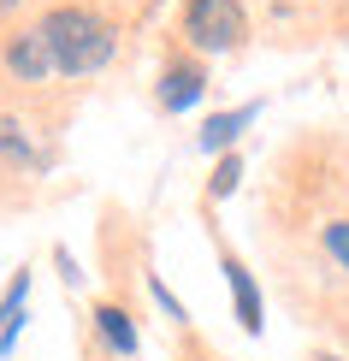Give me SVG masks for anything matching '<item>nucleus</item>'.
Segmentation results:
<instances>
[{
  "mask_svg": "<svg viewBox=\"0 0 349 361\" xmlns=\"http://www.w3.org/2000/svg\"><path fill=\"white\" fill-rule=\"evenodd\" d=\"M6 6H18V0H0V12H6Z\"/></svg>",
  "mask_w": 349,
  "mask_h": 361,
  "instance_id": "obj_12",
  "label": "nucleus"
},
{
  "mask_svg": "<svg viewBox=\"0 0 349 361\" xmlns=\"http://www.w3.org/2000/svg\"><path fill=\"white\" fill-rule=\"evenodd\" d=\"M184 36L207 54H225L243 42V6L237 0H190L184 6Z\"/></svg>",
  "mask_w": 349,
  "mask_h": 361,
  "instance_id": "obj_2",
  "label": "nucleus"
},
{
  "mask_svg": "<svg viewBox=\"0 0 349 361\" xmlns=\"http://www.w3.org/2000/svg\"><path fill=\"white\" fill-rule=\"evenodd\" d=\"M42 48H48L54 71H71V78H83V71H101L113 59V24L95 18V12L83 6H59L48 12V18L36 24Z\"/></svg>",
  "mask_w": 349,
  "mask_h": 361,
  "instance_id": "obj_1",
  "label": "nucleus"
},
{
  "mask_svg": "<svg viewBox=\"0 0 349 361\" xmlns=\"http://www.w3.org/2000/svg\"><path fill=\"white\" fill-rule=\"evenodd\" d=\"M225 279H231V296H237V320H243V332H261V296H255V279L243 273L237 261H225Z\"/></svg>",
  "mask_w": 349,
  "mask_h": 361,
  "instance_id": "obj_5",
  "label": "nucleus"
},
{
  "mask_svg": "<svg viewBox=\"0 0 349 361\" xmlns=\"http://www.w3.org/2000/svg\"><path fill=\"white\" fill-rule=\"evenodd\" d=\"M326 361H338V355H326Z\"/></svg>",
  "mask_w": 349,
  "mask_h": 361,
  "instance_id": "obj_13",
  "label": "nucleus"
},
{
  "mask_svg": "<svg viewBox=\"0 0 349 361\" xmlns=\"http://www.w3.org/2000/svg\"><path fill=\"white\" fill-rule=\"evenodd\" d=\"M6 66L18 71L24 83H36V78H48V71H54V59H48V48H42V36H36V30H24V36L6 48Z\"/></svg>",
  "mask_w": 349,
  "mask_h": 361,
  "instance_id": "obj_3",
  "label": "nucleus"
},
{
  "mask_svg": "<svg viewBox=\"0 0 349 361\" xmlns=\"http://www.w3.org/2000/svg\"><path fill=\"white\" fill-rule=\"evenodd\" d=\"M326 249L338 255V261L349 267V225H326Z\"/></svg>",
  "mask_w": 349,
  "mask_h": 361,
  "instance_id": "obj_10",
  "label": "nucleus"
},
{
  "mask_svg": "<svg viewBox=\"0 0 349 361\" xmlns=\"http://www.w3.org/2000/svg\"><path fill=\"white\" fill-rule=\"evenodd\" d=\"M24 296H30V273H18V279H12V290L6 296H0V355H6L12 350V338H18V314H24Z\"/></svg>",
  "mask_w": 349,
  "mask_h": 361,
  "instance_id": "obj_6",
  "label": "nucleus"
},
{
  "mask_svg": "<svg viewBox=\"0 0 349 361\" xmlns=\"http://www.w3.org/2000/svg\"><path fill=\"white\" fill-rule=\"evenodd\" d=\"M160 101H166V107H172V113L195 107V101H202V71H190V66L166 71V78H160Z\"/></svg>",
  "mask_w": 349,
  "mask_h": 361,
  "instance_id": "obj_4",
  "label": "nucleus"
},
{
  "mask_svg": "<svg viewBox=\"0 0 349 361\" xmlns=\"http://www.w3.org/2000/svg\"><path fill=\"white\" fill-rule=\"evenodd\" d=\"M0 154H6V160H24V166H36V142H30L24 137V125H18V118H0Z\"/></svg>",
  "mask_w": 349,
  "mask_h": 361,
  "instance_id": "obj_8",
  "label": "nucleus"
},
{
  "mask_svg": "<svg viewBox=\"0 0 349 361\" xmlns=\"http://www.w3.org/2000/svg\"><path fill=\"white\" fill-rule=\"evenodd\" d=\"M95 320H101V338H107L118 355H130V350H136V326H130V320H125L118 308H101Z\"/></svg>",
  "mask_w": 349,
  "mask_h": 361,
  "instance_id": "obj_9",
  "label": "nucleus"
},
{
  "mask_svg": "<svg viewBox=\"0 0 349 361\" xmlns=\"http://www.w3.org/2000/svg\"><path fill=\"white\" fill-rule=\"evenodd\" d=\"M255 113H261V107H237V113H219V118H207V125H202V148H207V154H214V148H231V142H237V130L249 125Z\"/></svg>",
  "mask_w": 349,
  "mask_h": 361,
  "instance_id": "obj_7",
  "label": "nucleus"
},
{
  "mask_svg": "<svg viewBox=\"0 0 349 361\" xmlns=\"http://www.w3.org/2000/svg\"><path fill=\"white\" fill-rule=\"evenodd\" d=\"M237 178H243V166H237V160H225V166L214 172V195H231V190H237Z\"/></svg>",
  "mask_w": 349,
  "mask_h": 361,
  "instance_id": "obj_11",
  "label": "nucleus"
}]
</instances>
